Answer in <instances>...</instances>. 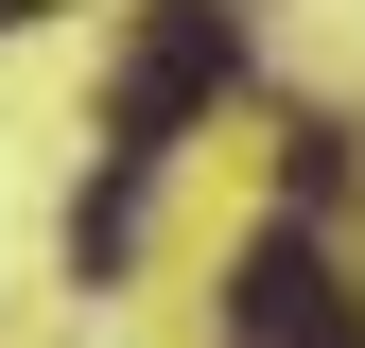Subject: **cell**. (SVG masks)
I'll return each mask as SVG.
<instances>
[{"label":"cell","instance_id":"cell-1","mask_svg":"<svg viewBox=\"0 0 365 348\" xmlns=\"http://www.w3.org/2000/svg\"><path fill=\"white\" fill-rule=\"evenodd\" d=\"M226 70H244V18H226V0H157V18L122 35V70H105V157L157 174L192 140V105H226Z\"/></svg>","mask_w":365,"mask_h":348},{"label":"cell","instance_id":"cell-2","mask_svg":"<svg viewBox=\"0 0 365 348\" xmlns=\"http://www.w3.org/2000/svg\"><path fill=\"white\" fill-rule=\"evenodd\" d=\"M226 348H365V296L331 279L313 227H261L244 261H226Z\"/></svg>","mask_w":365,"mask_h":348},{"label":"cell","instance_id":"cell-4","mask_svg":"<svg viewBox=\"0 0 365 348\" xmlns=\"http://www.w3.org/2000/svg\"><path fill=\"white\" fill-rule=\"evenodd\" d=\"M0 18H18V0H0Z\"/></svg>","mask_w":365,"mask_h":348},{"label":"cell","instance_id":"cell-3","mask_svg":"<svg viewBox=\"0 0 365 348\" xmlns=\"http://www.w3.org/2000/svg\"><path fill=\"white\" fill-rule=\"evenodd\" d=\"M140 192H157V174H122V157H105V192H87V209H70V261H87V279H105V261H122V244H140Z\"/></svg>","mask_w":365,"mask_h":348}]
</instances>
